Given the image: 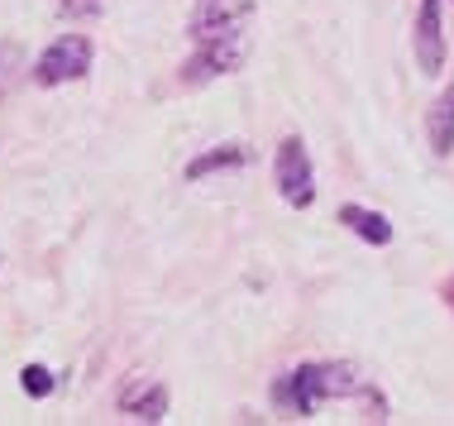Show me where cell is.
Instances as JSON below:
<instances>
[{"label": "cell", "mask_w": 454, "mask_h": 426, "mask_svg": "<svg viewBox=\"0 0 454 426\" xmlns=\"http://www.w3.org/2000/svg\"><path fill=\"white\" fill-rule=\"evenodd\" d=\"M445 297H450V302H454V283H450V288H445Z\"/></svg>", "instance_id": "7c38bea8"}, {"label": "cell", "mask_w": 454, "mask_h": 426, "mask_svg": "<svg viewBox=\"0 0 454 426\" xmlns=\"http://www.w3.org/2000/svg\"><path fill=\"white\" fill-rule=\"evenodd\" d=\"M249 15L254 0H196L192 10V63L182 67L187 82H211L239 72L249 58Z\"/></svg>", "instance_id": "6da1fadb"}, {"label": "cell", "mask_w": 454, "mask_h": 426, "mask_svg": "<svg viewBox=\"0 0 454 426\" xmlns=\"http://www.w3.org/2000/svg\"><path fill=\"white\" fill-rule=\"evenodd\" d=\"M278 192L292 206H311L316 197V178H311V154L301 139H282L278 144Z\"/></svg>", "instance_id": "277c9868"}, {"label": "cell", "mask_w": 454, "mask_h": 426, "mask_svg": "<svg viewBox=\"0 0 454 426\" xmlns=\"http://www.w3.org/2000/svg\"><path fill=\"white\" fill-rule=\"evenodd\" d=\"M120 407H125L129 417H139V422H163L168 417V388L158 379L129 383L125 393H120Z\"/></svg>", "instance_id": "8992f818"}, {"label": "cell", "mask_w": 454, "mask_h": 426, "mask_svg": "<svg viewBox=\"0 0 454 426\" xmlns=\"http://www.w3.org/2000/svg\"><path fill=\"white\" fill-rule=\"evenodd\" d=\"M364 393V379L354 364H301L292 379H282L273 388V398L282 407L301 412V417H311L321 403H335V398H354Z\"/></svg>", "instance_id": "7a4b0ae2"}, {"label": "cell", "mask_w": 454, "mask_h": 426, "mask_svg": "<svg viewBox=\"0 0 454 426\" xmlns=\"http://www.w3.org/2000/svg\"><path fill=\"white\" fill-rule=\"evenodd\" d=\"M58 5H63V15H96L101 0H58Z\"/></svg>", "instance_id": "8fae6325"}, {"label": "cell", "mask_w": 454, "mask_h": 426, "mask_svg": "<svg viewBox=\"0 0 454 426\" xmlns=\"http://www.w3.org/2000/svg\"><path fill=\"white\" fill-rule=\"evenodd\" d=\"M24 393H29V398H48V393H53V374H48L43 364H29V369H24Z\"/></svg>", "instance_id": "30bf717a"}, {"label": "cell", "mask_w": 454, "mask_h": 426, "mask_svg": "<svg viewBox=\"0 0 454 426\" xmlns=\"http://www.w3.org/2000/svg\"><path fill=\"white\" fill-rule=\"evenodd\" d=\"M340 221H345L354 235H364L368 245H387L392 240V225L378 211H364V206H340Z\"/></svg>", "instance_id": "ba28073f"}, {"label": "cell", "mask_w": 454, "mask_h": 426, "mask_svg": "<svg viewBox=\"0 0 454 426\" xmlns=\"http://www.w3.org/2000/svg\"><path fill=\"white\" fill-rule=\"evenodd\" d=\"M445 0H421L416 10V63L421 72H440L445 67V24H440Z\"/></svg>", "instance_id": "5b68a950"}, {"label": "cell", "mask_w": 454, "mask_h": 426, "mask_svg": "<svg viewBox=\"0 0 454 426\" xmlns=\"http://www.w3.org/2000/svg\"><path fill=\"white\" fill-rule=\"evenodd\" d=\"M431 149H435L440 158L454 154V87L431 106Z\"/></svg>", "instance_id": "9c48e42d"}, {"label": "cell", "mask_w": 454, "mask_h": 426, "mask_svg": "<svg viewBox=\"0 0 454 426\" xmlns=\"http://www.w3.org/2000/svg\"><path fill=\"white\" fill-rule=\"evenodd\" d=\"M91 72V39L87 34H63L53 39V48H43V58L34 63V82L39 87H63Z\"/></svg>", "instance_id": "3957f363"}, {"label": "cell", "mask_w": 454, "mask_h": 426, "mask_svg": "<svg viewBox=\"0 0 454 426\" xmlns=\"http://www.w3.org/2000/svg\"><path fill=\"white\" fill-rule=\"evenodd\" d=\"M249 158H254L249 144H220V149L192 158V163H187V178L196 182V178H206V173H225V168H239V163H249Z\"/></svg>", "instance_id": "52a82bcc"}]
</instances>
